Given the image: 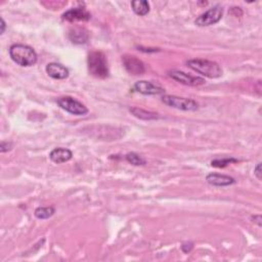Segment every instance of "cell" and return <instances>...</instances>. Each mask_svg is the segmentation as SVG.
Segmentation results:
<instances>
[{
	"label": "cell",
	"mask_w": 262,
	"mask_h": 262,
	"mask_svg": "<svg viewBox=\"0 0 262 262\" xmlns=\"http://www.w3.org/2000/svg\"><path fill=\"white\" fill-rule=\"evenodd\" d=\"M90 18V14L86 11L84 7H75L70 9V11L66 12L63 15V19H66L68 22H86L89 21Z\"/></svg>",
	"instance_id": "cell-10"
},
{
	"label": "cell",
	"mask_w": 262,
	"mask_h": 262,
	"mask_svg": "<svg viewBox=\"0 0 262 262\" xmlns=\"http://www.w3.org/2000/svg\"><path fill=\"white\" fill-rule=\"evenodd\" d=\"M130 112L133 114V116H135L138 119L142 120H155L158 119L159 116L157 113H153V112H149V111L139 109V108H131Z\"/></svg>",
	"instance_id": "cell-15"
},
{
	"label": "cell",
	"mask_w": 262,
	"mask_h": 262,
	"mask_svg": "<svg viewBox=\"0 0 262 262\" xmlns=\"http://www.w3.org/2000/svg\"><path fill=\"white\" fill-rule=\"evenodd\" d=\"M252 219L254 220V223L257 224L258 226H261V215H254V216H252Z\"/></svg>",
	"instance_id": "cell-23"
},
{
	"label": "cell",
	"mask_w": 262,
	"mask_h": 262,
	"mask_svg": "<svg viewBox=\"0 0 262 262\" xmlns=\"http://www.w3.org/2000/svg\"><path fill=\"white\" fill-rule=\"evenodd\" d=\"M135 92L145 95H160L165 93V89L157 83L150 81H138L134 84Z\"/></svg>",
	"instance_id": "cell-8"
},
{
	"label": "cell",
	"mask_w": 262,
	"mask_h": 262,
	"mask_svg": "<svg viewBox=\"0 0 262 262\" xmlns=\"http://www.w3.org/2000/svg\"><path fill=\"white\" fill-rule=\"evenodd\" d=\"M254 174H255V176L259 179V180H261L262 179V172H261V163H258L257 164V166L255 167V169H254Z\"/></svg>",
	"instance_id": "cell-22"
},
{
	"label": "cell",
	"mask_w": 262,
	"mask_h": 262,
	"mask_svg": "<svg viewBox=\"0 0 262 262\" xmlns=\"http://www.w3.org/2000/svg\"><path fill=\"white\" fill-rule=\"evenodd\" d=\"M223 16H224V8L219 5H216L212 8H210L209 11H207L203 15H201L199 18H197L195 23L199 27H208L218 23L221 18H223Z\"/></svg>",
	"instance_id": "cell-6"
},
{
	"label": "cell",
	"mask_w": 262,
	"mask_h": 262,
	"mask_svg": "<svg viewBox=\"0 0 262 262\" xmlns=\"http://www.w3.org/2000/svg\"><path fill=\"white\" fill-rule=\"evenodd\" d=\"M12 148H13V144L12 143L4 142V140H2L1 145H0V152H1V153L8 152V150H12Z\"/></svg>",
	"instance_id": "cell-20"
},
{
	"label": "cell",
	"mask_w": 262,
	"mask_h": 262,
	"mask_svg": "<svg viewBox=\"0 0 262 262\" xmlns=\"http://www.w3.org/2000/svg\"><path fill=\"white\" fill-rule=\"evenodd\" d=\"M89 72L93 76L105 79L109 76L108 60L104 53L102 52H92L88 55L87 58Z\"/></svg>",
	"instance_id": "cell-3"
},
{
	"label": "cell",
	"mask_w": 262,
	"mask_h": 262,
	"mask_svg": "<svg viewBox=\"0 0 262 262\" xmlns=\"http://www.w3.org/2000/svg\"><path fill=\"white\" fill-rule=\"evenodd\" d=\"M73 153L69 149L65 148H56L52 150V153L49 154V158L53 162L56 164H62L65 162H68L72 159Z\"/></svg>",
	"instance_id": "cell-13"
},
{
	"label": "cell",
	"mask_w": 262,
	"mask_h": 262,
	"mask_svg": "<svg viewBox=\"0 0 262 262\" xmlns=\"http://www.w3.org/2000/svg\"><path fill=\"white\" fill-rule=\"evenodd\" d=\"M238 162V160L235 158H226V159H216L211 162V165L216 168H225L231 163Z\"/></svg>",
	"instance_id": "cell-19"
},
{
	"label": "cell",
	"mask_w": 262,
	"mask_h": 262,
	"mask_svg": "<svg viewBox=\"0 0 262 262\" xmlns=\"http://www.w3.org/2000/svg\"><path fill=\"white\" fill-rule=\"evenodd\" d=\"M46 73L54 79L63 80L69 76V70L60 64L50 63L46 66Z\"/></svg>",
	"instance_id": "cell-12"
},
{
	"label": "cell",
	"mask_w": 262,
	"mask_h": 262,
	"mask_svg": "<svg viewBox=\"0 0 262 262\" xmlns=\"http://www.w3.org/2000/svg\"><path fill=\"white\" fill-rule=\"evenodd\" d=\"M122 62L127 72L132 75H140L146 71L144 63L133 56H124Z\"/></svg>",
	"instance_id": "cell-9"
},
{
	"label": "cell",
	"mask_w": 262,
	"mask_h": 262,
	"mask_svg": "<svg viewBox=\"0 0 262 262\" xmlns=\"http://www.w3.org/2000/svg\"><path fill=\"white\" fill-rule=\"evenodd\" d=\"M56 212L54 207H38L35 210V216L38 219H47L52 217Z\"/></svg>",
	"instance_id": "cell-17"
},
{
	"label": "cell",
	"mask_w": 262,
	"mask_h": 262,
	"mask_svg": "<svg viewBox=\"0 0 262 262\" xmlns=\"http://www.w3.org/2000/svg\"><path fill=\"white\" fill-rule=\"evenodd\" d=\"M133 12L137 16H146L150 12V3L148 1H143V0H136V1L131 2Z\"/></svg>",
	"instance_id": "cell-16"
},
{
	"label": "cell",
	"mask_w": 262,
	"mask_h": 262,
	"mask_svg": "<svg viewBox=\"0 0 262 262\" xmlns=\"http://www.w3.org/2000/svg\"><path fill=\"white\" fill-rule=\"evenodd\" d=\"M56 102L60 108L70 114L76 116H83L88 113V109L82 103L78 102L77 99L71 96L59 97Z\"/></svg>",
	"instance_id": "cell-5"
},
{
	"label": "cell",
	"mask_w": 262,
	"mask_h": 262,
	"mask_svg": "<svg viewBox=\"0 0 262 262\" xmlns=\"http://www.w3.org/2000/svg\"><path fill=\"white\" fill-rule=\"evenodd\" d=\"M187 65L188 68L193 70V71L211 79H215L223 76V69H221V67L217 63L212 62V60L194 58L187 60Z\"/></svg>",
	"instance_id": "cell-2"
},
{
	"label": "cell",
	"mask_w": 262,
	"mask_h": 262,
	"mask_svg": "<svg viewBox=\"0 0 262 262\" xmlns=\"http://www.w3.org/2000/svg\"><path fill=\"white\" fill-rule=\"evenodd\" d=\"M9 56L16 64L22 67H31L37 62L35 50L25 44H14L9 48Z\"/></svg>",
	"instance_id": "cell-1"
},
{
	"label": "cell",
	"mask_w": 262,
	"mask_h": 262,
	"mask_svg": "<svg viewBox=\"0 0 262 262\" xmlns=\"http://www.w3.org/2000/svg\"><path fill=\"white\" fill-rule=\"evenodd\" d=\"M162 102L168 107L186 111V112H195L199 109V105L195 100L175 95H164L162 97Z\"/></svg>",
	"instance_id": "cell-4"
},
{
	"label": "cell",
	"mask_w": 262,
	"mask_h": 262,
	"mask_svg": "<svg viewBox=\"0 0 262 262\" xmlns=\"http://www.w3.org/2000/svg\"><path fill=\"white\" fill-rule=\"evenodd\" d=\"M169 76L174 79L175 81L185 84V85H188V86H199L202 85L205 83V80L201 77H197V76H191L187 73H185L183 71H177V70H173V71L169 72Z\"/></svg>",
	"instance_id": "cell-7"
},
{
	"label": "cell",
	"mask_w": 262,
	"mask_h": 262,
	"mask_svg": "<svg viewBox=\"0 0 262 262\" xmlns=\"http://www.w3.org/2000/svg\"><path fill=\"white\" fill-rule=\"evenodd\" d=\"M126 160L128 163L132 164L134 166H140V165L146 164V160L136 153H128L126 155Z\"/></svg>",
	"instance_id": "cell-18"
},
{
	"label": "cell",
	"mask_w": 262,
	"mask_h": 262,
	"mask_svg": "<svg viewBox=\"0 0 262 262\" xmlns=\"http://www.w3.org/2000/svg\"><path fill=\"white\" fill-rule=\"evenodd\" d=\"M70 40L75 44H84L89 38L87 30L84 28H74L69 33Z\"/></svg>",
	"instance_id": "cell-14"
},
{
	"label": "cell",
	"mask_w": 262,
	"mask_h": 262,
	"mask_svg": "<svg viewBox=\"0 0 262 262\" xmlns=\"http://www.w3.org/2000/svg\"><path fill=\"white\" fill-rule=\"evenodd\" d=\"M206 180L209 185L214 186V187H228L236 183L234 177L225 175V174H219V173L208 174L206 177Z\"/></svg>",
	"instance_id": "cell-11"
},
{
	"label": "cell",
	"mask_w": 262,
	"mask_h": 262,
	"mask_svg": "<svg viewBox=\"0 0 262 262\" xmlns=\"http://www.w3.org/2000/svg\"><path fill=\"white\" fill-rule=\"evenodd\" d=\"M5 22H4V19L1 18V34H3L4 33V31H5Z\"/></svg>",
	"instance_id": "cell-24"
},
{
	"label": "cell",
	"mask_w": 262,
	"mask_h": 262,
	"mask_svg": "<svg viewBox=\"0 0 262 262\" xmlns=\"http://www.w3.org/2000/svg\"><path fill=\"white\" fill-rule=\"evenodd\" d=\"M193 248H194V244L190 243V242L189 243L187 242V243H185V244H183V246H181V249H183L185 253H188V252Z\"/></svg>",
	"instance_id": "cell-21"
}]
</instances>
